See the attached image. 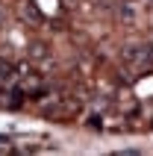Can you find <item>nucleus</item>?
<instances>
[{
	"mask_svg": "<svg viewBox=\"0 0 153 156\" xmlns=\"http://www.w3.org/2000/svg\"><path fill=\"white\" fill-rule=\"evenodd\" d=\"M127 71H130V80L141 77V74H150L153 71V44L136 47V50L127 53Z\"/></svg>",
	"mask_w": 153,
	"mask_h": 156,
	"instance_id": "f257e3e1",
	"label": "nucleus"
},
{
	"mask_svg": "<svg viewBox=\"0 0 153 156\" xmlns=\"http://www.w3.org/2000/svg\"><path fill=\"white\" fill-rule=\"evenodd\" d=\"M33 56H35V59H44V56H47L44 44H33Z\"/></svg>",
	"mask_w": 153,
	"mask_h": 156,
	"instance_id": "f03ea898",
	"label": "nucleus"
}]
</instances>
